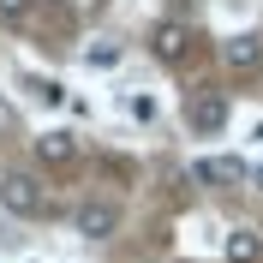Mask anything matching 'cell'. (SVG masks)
I'll list each match as a JSON object with an SVG mask.
<instances>
[{
    "label": "cell",
    "instance_id": "1",
    "mask_svg": "<svg viewBox=\"0 0 263 263\" xmlns=\"http://www.w3.org/2000/svg\"><path fill=\"white\" fill-rule=\"evenodd\" d=\"M0 203L12 215H48V192H42L30 174H6V180H0Z\"/></svg>",
    "mask_w": 263,
    "mask_h": 263
},
{
    "label": "cell",
    "instance_id": "2",
    "mask_svg": "<svg viewBox=\"0 0 263 263\" xmlns=\"http://www.w3.org/2000/svg\"><path fill=\"white\" fill-rule=\"evenodd\" d=\"M72 221H78V233H84V239H108V233L120 228V210H114V203H84Z\"/></svg>",
    "mask_w": 263,
    "mask_h": 263
},
{
    "label": "cell",
    "instance_id": "3",
    "mask_svg": "<svg viewBox=\"0 0 263 263\" xmlns=\"http://www.w3.org/2000/svg\"><path fill=\"white\" fill-rule=\"evenodd\" d=\"M185 120H192V132H221L228 126V102L221 96H192L185 102Z\"/></svg>",
    "mask_w": 263,
    "mask_h": 263
},
{
    "label": "cell",
    "instance_id": "4",
    "mask_svg": "<svg viewBox=\"0 0 263 263\" xmlns=\"http://www.w3.org/2000/svg\"><path fill=\"white\" fill-rule=\"evenodd\" d=\"M192 180H197V185H239V180H246V167L233 162V156H210V162L192 167Z\"/></svg>",
    "mask_w": 263,
    "mask_h": 263
},
{
    "label": "cell",
    "instance_id": "5",
    "mask_svg": "<svg viewBox=\"0 0 263 263\" xmlns=\"http://www.w3.org/2000/svg\"><path fill=\"white\" fill-rule=\"evenodd\" d=\"M149 48L162 54V60H185V48H192V30L167 18V24H156V36H149Z\"/></svg>",
    "mask_w": 263,
    "mask_h": 263
},
{
    "label": "cell",
    "instance_id": "6",
    "mask_svg": "<svg viewBox=\"0 0 263 263\" xmlns=\"http://www.w3.org/2000/svg\"><path fill=\"white\" fill-rule=\"evenodd\" d=\"M36 156H42L48 167H66L72 156H78V138H72V132H42V138H36Z\"/></svg>",
    "mask_w": 263,
    "mask_h": 263
},
{
    "label": "cell",
    "instance_id": "7",
    "mask_svg": "<svg viewBox=\"0 0 263 263\" xmlns=\"http://www.w3.org/2000/svg\"><path fill=\"white\" fill-rule=\"evenodd\" d=\"M221 54H228L233 72H257V66H263V42H257V36H233Z\"/></svg>",
    "mask_w": 263,
    "mask_h": 263
},
{
    "label": "cell",
    "instance_id": "8",
    "mask_svg": "<svg viewBox=\"0 0 263 263\" xmlns=\"http://www.w3.org/2000/svg\"><path fill=\"white\" fill-rule=\"evenodd\" d=\"M228 257H233V263H257V257H263V239H257V233H246V228L228 233Z\"/></svg>",
    "mask_w": 263,
    "mask_h": 263
},
{
    "label": "cell",
    "instance_id": "9",
    "mask_svg": "<svg viewBox=\"0 0 263 263\" xmlns=\"http://www.w3.org/2000/svg\"><path fill=\"white\" fill-rule=\"evenodd\" d=\"M120 60V48L114 42H102V48H84V66H114Z\"/></svg>",
    "mask_w": 263,
    "mask_h": 263
},
{
    "label": "cell",
    "instance_id": "10",
    "mask_svg": "<svg viewBox=\"0 0 263 263\" xmlns=\"http://www.w3.org/2000/svg\"><path fill=\"white\" fill-rule=\"evenodd\" d=\"M30 12V0H0V18H24Z\"/></svg>",
    "mask_w": 263,
    "mask_h": 263
},
{
    "label": "cell",
    "instance_id": "11",
    "mask_svg": "<svg viewBox=\"0 0 263 263\" xmlns=\"http://www.w3.org/2000/svg\"><path fill=\"white\" fill-rule=\"evenodd\" d=\"M6 126H12V108H6V102H0V132H6Z\"/></svg>",
    "mask_w": 263,
    "mask_h": 263
},
{
    "label": "cell",
    "instance_id": "12",
    "mask_svg": "<svg viewBox=\"0 0 263 263\" xmlns=\"http://www.w3.org/2000/svg\"><path fill=\"white\" fill-rule=\"evenodd\" d=\"M251 180H257V192H263V167H257V174H251Z\"/></svg>",
    "mask_w": 263,
    "mask_h": 263
}]
</instances>
